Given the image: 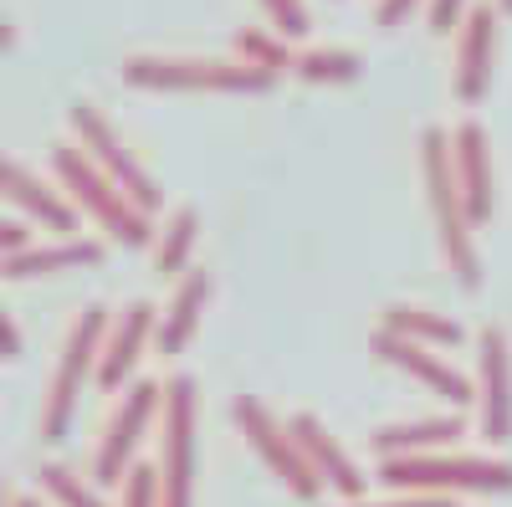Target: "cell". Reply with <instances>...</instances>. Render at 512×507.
<instances>
[{
    "label": "cell",
    "mask_w": 512,
    "mask_h": 507,
    "mask_svg": "<svg viewBox=\"0 0 512 507\" xmlns=\"http://www.w3.org/2000/svg\"><path fill=\"white\" fill-rule=\"evenodd\" d=\"M420 175H425V195H431V216H436V236H441V257L451 267V277L477 292L482 287V257H477V226L461 205L456 190V164H451V134L446 129H425L420 134Z\"/></svg>",
    "instance_id": "1"
},
{
    "label": "cell",
    "mask_w": 512,
    "mask_h": 507,
    "mask_svg": "<svg viewBox=\"0 0 512 507\" xmlns=\"http://www.w3.org/2000/svg\"><path fill=\"white\" fill-rule=\"evenodd\" d=\"M52 175H57L62 195L72 200V210H82L88 221H98V231H108V241H118V246H154V236H159L154 221L72 139L52 144Z\"/></svg>",
    "instance_id": "2"
},
{
    "label": "cell",
    "mask_w": 512,
    "mask_h": 507,
    "mask_svg": "<svg viewBox=\"0 0 512 507\" xmlns=\"http://www.w3.org/2000/svg\"><path fill=\"white\" fill-rule=\"evenodd\" d=\"M390 492L410 497H456V492H512V461L502 456H451V451H425V456H384L379 477Z\"/></svg>",
    "instance_id": "3"
},
{
    "label": "cell",
    "mask_w": 512,
    "mask_h": 507,
    "mask_svg": "<svg viewBox=\"0 0 512 507\" xmlns=\"http://www.w3.org/2000/svg\"><path fill=\"white\" fill-rule=\"evenodd\" d=\"M123 82L149 93H267L277 77L241 57H159L134 52L123 57Z\"/></svg>",
    "instance_id": "4"
},
{
    "label": "cell",
    "mask_w": 512,
    "mask_h": 507,
    "mask_svg": "<svg viewBox=\"0 0 512 507\" xmlns=\"http://www.w3.org/2000/svg\"><path fill=\"white\" fill-rule=\"evenodd\" d=\"M108 323H113V313H108L103 303H88V308L72 318V328H67L57 374H52V385H47V400H41V441H47V446L67 441L72 420H77L82 385H88V379H98V354H103Z\"/></svg>",
    "instance_id": "5"
},
{
    "label": "cell",
    "mask_w": 512,
    "mask_h": 507,
    "mask_svg": "<svg viewBox=\"0 0 512 507\" xmlns=\"http://www.w3.org/2000/svg\"><path fill=\"white\" fill-rule=\"evenodd\" d=\"M67 129H72V144H77L82 154H88V159L103 169V175H108L128 200H134L139 210H144V216H154L159 200H164V190L154 185L149 169L134 159V149H128V144L118 139V129L103 118V108H98V103H88V98H77V103L67 108Z\"/></svg>",
    "instance_id": "6"
},
{
    "label": "cell",
    "mask_w": 512,
    "mask_h": 507,
    "mask_svg": "<svg viewBox=\"0 0 512 507\" xmlns=\"http://www.w3.org/2000/svg\"><path fill=\"white\" fill-rule=\"evenodd\" d=\"M164 436H159V492L164 507H195V472H200V451H195V379L175 374L164 385Z\"/></svg>",
    "instance_id": "7"
},
{
    "label": "cell",
    "mask_w": 512,
    "mask_h": 507,
    "mask_svg": "<svg viewBox=\"0 0 512 507\" xmlns=\"http://www.w3.org/2000/svg\"><path fill=\"white\" fill-rule=\"evenodd\" d=\"M231 420H236V431L246 436V446L267 461V472L297 497V502H318L323 497V482H318V472L308 467V456L297 451V441H292V431L282 426V420L256 400V395H236L231 400Z\"/></svg>",
    "instance_id": "8"
},
{
    "label": "cell",
    "mask_w": 512,
    "mask_h": 507,
    "mask_svg": "<svg viewBox=\"0 0 512 507\" xmlns=\"http://www.w3.org/2000/svg\"><path fill=\"white\" fill-rule=\"evenodd\" d=\"M159 410H164V385H154V379H134V385L123 390V400L113 405L108 426H103L98 456H93V482L98 487H123L128 467H134V456H139V441L154 426Z\"/></svg>",
    "instance_id": "9"
},
{
    "label": "cell",
    "mask_w": 512,
    "mask_h": 507,
    "mask_svg": "<svg viewBox=\"0 0 512 507\" xmlns=\"http://www.w3.org/2000/svg\"><path fill=\"white\" fill-rule=\"evenodd\" d=\"M477 426L487 446L512 441V338L502 328L477 333Z\"/></svg>",
    "instance_id": "10"
},
{
    "label": "cell",
    "mask_w": 512,
    "mask_h": 507,
    "mask_svg": "<svg viewBox=\"0 0 512 507\" xmlns=\"http://www.w3.org/2000/svg\"><path fill=\"white\" fill-rule=\"evenodd\" d=\"M497 36H502V11L497 0H482V6L466 11L461 21V47H456V72L451 88L461 103H482L492 88V67H497Z\"/></svg>",
    "instance_id": "11"
},
{
    "label": "cell",
    "mask_w": 512,
    "mask_h": 507,
    "mask_svg": "<svg viewBox=\"0 0 512 507\" xmlns=\"http://www.w3.org/2000/svg\"><path fill=\"white\" fill-rule=\"evenodd\" d=\"M369 349L384 359V364H395L400 374H410V379H420L431 395H441L446 405H477V379H466L461 369H451L436 349H425V344H410V338H395V333H374L369 338Z\"/></svg>",
    "instance_id": "12"
},
{
    "label": "cell",
    "mask_w": 512,
    "mask_h": 507,
    "mask_svg": "<svg viewBox=\"0 0 512 507\" xmlns=\"http://www.w3.org/2000/svg\"><path fill=\"white\" fill-rule=\"evenodd\" d=\"M451 164H456V190H461V205L472 226L492 221L497 210V185H492V144H487V129L477 118H466L456 139H451Z\"/></svg>",
    "instance_id": "13"
},
{
    "label": "cell",
    "mask_w": 512,
    "mask_h": 507,
    "mask_svg": "<svg viewBox=\"0 0 512 507\" xmlns=\"http://www.w3.org/2000/svg\"><path fill=\"white\" fill-rule=\"evenodd\" d=\"M154 328H159V313L144 298L128 303L123 313H113L108 338H103V354H98V385L103 390H123L128 379H134V369L144 359V344L154 338Z\"/></svg>",
    "instance_id": "14"
},
{
    "label": "cell",
    "mask_w": 512,
    "mask_h": 507,
    "mask_svg": "<svg viewBox=\"0 0 512 507\" xmlns=\"http://www.w3.org/2000/svg\"><path fill=\"white\" fill-rule=\"evenodd\" d=\"M287 431H292L297 451L308 456V467L318 472V482H323V487H333L344 502H359V497H364L369 477L354 467V456L333 441V431L323 426L318 415H292V420H287Z\"/></svg>",
    "instance_id": "15"
},
{
    "label": "cell",
    "mask_w": 512,
    "mask_h": 507,
    "mask_svg": "<svg viewBox=\"0 0 512 507\" xmlns=\"http://www.w3.org/2000/svg\"><path fill=\"white\" fill-rule=\"evenodd\" d=\"M0 200H11L21 216H31L36 226L47 231H77V210L62 190H52L41 175H31V169L21 159H11L6 149H0Z\"/></svg>",
    "instance_id": "16"
},
{
    "label": "cell",
    "mask_w": 512,
    "mask_h": 507,
    "mask_svg": "<svg viewBox=\"0 0 512 507\" xmlns=\"http://www.w3.org/2000/svg\"><path fill=\"white\" fill-rule=\"evenodd\" d=\"M103 262V241L88 236H62V241H31L21 251H11L0 262L6 282H31V277H57V272H77V267H98Z\"/></svg>",
    "instance_id": "17"
},
{
    "label": "cell",
    "mask_w": 512,
    "mask_h": 507,
    "mask_svg": "<svg viewBox=\"0 0 512 507\" xmlns=\"http://www.w3.org/2000/svg\"><path fill=\"white\" fill-rule=\"evenodd\" d=\"M210 292H216V277H210L205 267H190L175 287V298H169V308L159 313V328H154V344L159 354H185L190 338L200 333V318H205V303Z\"/></svg>",
    "instance_id": "18"
},
{
    "label": "cell",
    "mask_w": 512,
    "mask_h": 507,
    "mask_svg": "<svg viewBox=\"0 0 512 507\" xmlns=\"http://www.w3.org/2000/svg\"><path fill=\"white\" fill-rule=\"evenodd\" d=\"M466 436L461 415H431V420H400V426H384L374 436L379 461L384 456H425V451H446Z\"/></svg>",
    "instance_id": "19"
},
{
    "label": "cell",
    "mask_w": 512,
    "mask_h": 507,
    "mask_svg": "<svg viewBox=\"0 0 512 507\" xmlns=\"http://www.w3.org/2000/svg\"><path fill=\"white\" fill-rule=\"evenodd\" d=\"M379 328L395 333V338H410V344H425V349H456L466 328L436 308H420V303H390L379 313Z\"/></svg>",
    "instance_id": "20"
},
{
    "label": "cell",
    "mask_w": 512,
    "mask_h": 507,
    "mask_svg": "<svg viewBox=\"0 0 512 507\" xmlns=\"http://www.w3.org/2000/svg\"><path fill=\"white\" fill-rule=\"evenodd\" d=\"M195 241H200V210L195 205H180L175 216L164 221V231L154 236V272L159 277H185Z\"/></svg>",
    "instance_id": "21"
},
{
    "label": "cell",
    "mask_w": 512,
    "mask_h": 507,
    "mask_svg": "<svg viewBox=\"0 0 512 507\" xmlns=\"http://www.w3.org/2000/svg\"><path fill=\"white\" fill-rule=\"evenodd\" d=\"M231 47H236V57H241V62L262 67V72H272V77H282V72H292V67H297V57L287 52V41H282V36H272V31H262V26H241V31L231 36Z\"/></svg>",
    "instance_id": "22"
},
{
    "label": "cell",
    "mask_w": 512,
    "mask_h": 507,
    "mask_svg": "<svg viewBox=\"0 0 512 507\" xmlns=\"http://www.w3.org/2000/svg\"><path fill=\"white\" fill-rule=\"evenodd\" d=\"M292 72L303 77V82H359L364 62L349 47H308L303 57H297Z\"/></svg>",
    "instance_id": "23"
},
{
    "label": "cell",
    "mask_w": 512,
    "mask_h": 507,
    "mask_svg": "<svg viewBox=\"0 0 512 507\" xmlns=\"http://www.w3.org/2000/svg\"><path fill=\"white\" fill-rule=\"evenodd\" d=\"M36 477H41V492H47L57 507H108L98 482H82L72 467H62V461H47Z\"/></svg>",
    "instance_id": "24"
},
{
    "label": "cell",
    "mask_w": 512,
    "mask_h": 507,
    "mask_svg": "<svg viewBox=\"0 0 512 507\" xmlns=\"http://www.w3.org/2000/svg\"><path fill=\"white\" fill-rule=\"evenodd\" d=\"M118 507H164V492H159V467L149 461H134L123 477V502Z\"/></svg>",
    "instance_id": "25"
},
{
    "label": "cell",
    "mask_w": 512,
    "mask_h": 507,
    "mask_svg": "<svg viewBox=\"0 0 512 507\" xmlns=\"http://www.w3.org/2000/svg\"><path fill=\"white\" fill-rule=\"evenodd\" d=\"M262 6H267V16H272V26L282 36H303L308 31V6L303 0H262Z\"/></svg>",
    "instance_id": "26"
},
{
    "label": "cell",
    "mask_w": 512,
    "mask_h": 507,
    "mask_svg": "<svg viewBox=\"0 0 512 507\" xmlns=\"http://www.w3.org/2000/svg\"><path fill=\"white\" fill-rule=\"evenodd\" d=\"M420 6V0H379V11H374V26L379 31H395L400 21H410V11Z\"/></svg>",
    "instance_id": "27"
},
{
    "label": "cell",
    "mask_w": 512,
    "mask_h": 507,
    "mask_svg": "<svg viewBox=\"0 0 512 507\" xmlns=\"http://www.w3.org/2000/svg\"><path fill=\"white\" fill-rule=\"evenodd\" d=\"M466 0H431V36H451V26L461 21Z\"/></svg>",
    "instance_id": "28"
},
{
    "label": "cell",
    "mask_w": 512,
    "mask_h": 507,
    "mask_svg": "<svg viewBox=\"0 0 512 507\" xmlns=\"http://www.w3.org/2000/svg\"><path fill=\"white\" fill-rule=\"evenodd\" d=\"M344 507H456V497H410V492H395L390 502H344Z\"/></svg>",
    "instance_id": "29"
},
{
    "label": "cell",
    "mask_w": 512,
    "mask_h": 507,
    "mask_svg": "<svg viewBox=\"0 0 512 507\" xmlns=\"http://www.w3.org/2000/svg\"><path fill=\"white\" fill-rule=\"evenodd\" d=\"M21 246H31V231H26V221H0V262H6L11 251H21Z\"/></svg>",
    "instance_id": "30"
},
{
    "label": "cell",
    "mask_w": 512,
    "mask_h": 507,
    "mask_svg": "<svg viewBox=\"0 0 512 507\" xmlns=\"http://www.w3.org/2000/svg\"><path fill=\"white\" fill-rule=\"evenodd\" d=\"M0 359H6V364H11V359H21V328L11 323V313H6V308H0Z\"/></svg>",
    "instance_id": "31"
},
{
    "label": "cell",
    "mask_w": 512,
    "mask_h": 507,
    "mask_svg": "<svg viewBox=\"0 0 512 507\" xmlns=\"http://www.w3.org/2000/svg\"><path fill=\"white\" fill-rule=\"evenodd\" d=\"M11 41H16V21H11V16H0V52H6Z\"/></svg>",
    "instance_id": "32"
},
{
    "label": "cell",
    "mask_w": 512,
    "mask_h": 507,
    "mask_svg": "<svg viewBox=\"0 0 512 507\" xmlns=\"http://www.w3.org/2000/svg\"><path fill=\"white\" fill-rule=\"evenodd\" d=\"M11 507H41L36 497H11Z\"/></svg>",
    "instance_id": "33"
},
{
    "label": "cell",
    "mask_w": 512,
    "mask_h": 507,
    "mask_svg": "<svg viewBox=\"0 0 512 507\" xmlns=\"http://www.w3.org/2000/svg\"><path fill=\"white\" fill-rule=\"evenodd\" d=\"M0 507H11V492H6V477H0Z\"/></svg>",
    "instance_id": "34"
},
{
    "label": "cell",
    "mask_w": 512,
    "mask_h": 507,
    "mask_svg": "<svg viewBox=\"0 0 512 507\" xmlns=\"http://www.w3.org/2000/svg\"><path fill=\"white\" fill-rule=\"evenodd\" d=\"M497 11H502V16H512V0H497Z\"/></svg>",
    "instance_id": "35"
}]
</instances>
